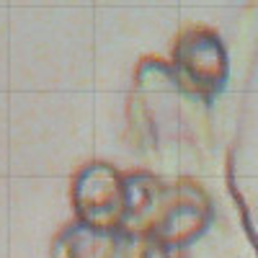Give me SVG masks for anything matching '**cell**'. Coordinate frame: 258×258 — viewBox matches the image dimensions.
Returning <instances> with one entry per match:
<instances>
[{"mask_svg": "<svg viewBox=\"0 0 258 258\" xmlns=\"http://www.w3.org/2000/svg\"><path fill=\"white\" fill-rule=\"evenodd\" d=\"M199 106L202 103L191 101L181 91L170 62L158 57L140 59L126 103L129 132L140 150L163 158L168 153H181L186 142L199 145Z\"/></svg>", "mask_w": 258, "mask_h": 258, "instance_id": "6da1fadb", "label": "cell"}, {"mask_svg": "<svg viewBox=\"0 0 258 258\" xmlns=\"http://www.w3.org/2000/svg\"><path fill=\"white\" fill-rule=\"evenodd\" d=\"M170 70L191 101L212 106L230 75V59L222 36L209 26L183 29L173 41Z\"/></svg>", "mask_w": 258, "mask_h": 258, "instance_id": "7a4b0ae2", "label": "cell"}, {"mask_svg": "<svg viewBox=\"0 0 258 258\" xmlns=\"http://www.w3.org/2000/svg\"><path fill=\"white\" fill-rule=\"evenodd\" d=\"M212 217L214 204L209 191L188 176L173 178L165 186L145 240H155L168 250H181L209 230Z\"/></svg>", "mask_w": 258, "mask_h": 258, "instance_id": "3957f363", "label": "cell"}, {"mask_svg": "<svg viewBox=\"0 0 258 258\" xmlns=\"http://www.w3.org/2000/svg\"><path fill=\"white\" fill-rule=\"evenodd\" d=\"M70 204L75 220L121 232L124 222V173L103 160H91L75 170L70 181Z\"/></svg>", "mask_w": 258, "mask_h": 258, "instance_id": "277c9868", "label": "cell"}, {"mask_svg": "<svg viewBox=\"0 0 258 258\" xmlns=\"http://www.w3.org/2000/svg\"><path fill=\"white\" fill-rule=\"evenodd\" d=\"M129 243L121 232L98 230L80 220L68 222L52 240V258H116L121 245Z\"/></svg>", "mask_w": 258, "mask_h": 258, "instance_id": "5b68a950", "label": "cell"}, {"mask_svg": "<svg viewBox=\"0 0 258 258\" xmlns=\"http://www.w3.org/2000/svg\"><path fill=\"white\" fill-rule=\"evenodd\" d=\"M173 250L163 248L155 240H132V250L126 253V258H173Z\"/></svg>", "mask_w": 258, "mask_h": 258, "instance_id": "8992f818", "label": "cell"}]
</instances>
